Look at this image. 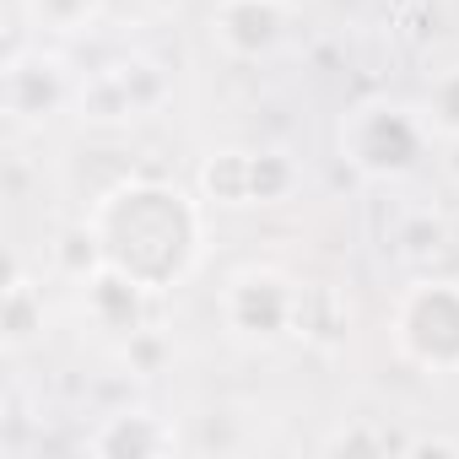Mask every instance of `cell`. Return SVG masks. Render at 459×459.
<instances>
[{"mask_svg": "<svg viewBox=\"0 0 459 459\" xmlns=\"http://www.w3.org/2000/svg\"><path fill=\"white\" fill-rule=\"evenodd\" d=\"M249 173H255V205H281V200H292L298 184H303L298 162H292L287 152H276V146L249 152Z\"/></svg>", "mask_w": 459, "mask_h": 459, "instance_id": "obj_13", "label": "cell"}, {"mask_svg": "<svg viewBox=\"0 0 459 459\" xmlns=\"http://www.w3.org/2000/svg\"><path fill=\"white\" fill-rule=\"evenodd\" d=\"M114 65H119L125 87L135 92V108H141V119H146V114H157V108L168 103V71H162L157 60H146V55H130V60H114Z\"/></svg>", "mask_w": 459, "mask_h": 459, "instance_id": "obj_16", "label": "cell"}, {"mask_svg": "<svg viewBox=\"0 0 459 459\" xmlns=\"http://www.w3.org/2000/svg\"><path fill=\"white\" fill-rule=\"evenodd\" d=\"M200 195L221 211H244L255 205V173H249V152H211L200 162Z\"/></svg>", "mask_w": 459, "mask_h": 459, "instance_id": "obj_11", "label": "cell"}, {"mask_svg": "<svg viewBox=\"0 0 459 459\" xmlns=\"http://www.w3.org/2000/svg\"><path fill=\"white\" fill-rule=\"evenodd\" d=\"M325 454H346V459L368 454V459H384V454H405V443L389 437V432L373 427V421H351V427H341V432L325 437Z\"/></svg>", "mask_w": 459, "mask_h": 459, "instance_id": "obj_17", "label": "cell"}, {"mask_svg": "<svg viewBox=\"0 0 459 459\" xmlns=\"http://www.w3.org/2000/svg\"><path fill=\"white\" fill-rule=\"evenodd\" d=\"M22 6L44 33H82L103 17L108 0H22Z\"/></svg>", "mask_w": 459, "mask_h": 459, "instance_id": "obj_14", "label": "cell"}, {"mask_svg": "<svg viewBox=\"0 0 459 459\" xmlns=\"http://www.w3.org/2000/svg\"><path fill=\"white\" fill-rule=\"evenodd\" d=\"M125 362H130L135 378H152V373H162V362H168V341H162L157 330H135V335L125 341Z\"/></svg>", "mask_w": 459, "mask_h": 459, "instance_id": "obj_20", "label": "cell"}, {"mask_svg": "<svg viewBox=\"0 0 459 459\" xmlns=\"http://www.w3.org/2000/svg\"><path fill=\"white\" fill-rule=\"evenodd\" d=\"M421 119H427V130H432V135L459 141V65H448V71H437V76H432L427 103H421Z\"/></svg>", "mask_w": 459, "mask_h": 459, "instance_id": "obj_15", "label": "cell"}, {"mask_svg": "<svg viewBox=\"0 0 459 459\" xmlns=\"http://www.w3.org/2000/svg\"><path fill=\"white\" fill-rule=\"evenodd\" d=\"M92 227L114 265L135 271L146 287L178 281L200 255V211L184 189L157 178H130L103 195Z\"/></svg>", "mask_w": 459, "mask_h": 459, "instance_id": "obj_1", "label": "cell"}, {"mask_svg": "<svg viewBox=\"0 0 459 459\" xmlns=\"http://www.w3.org/2000/svg\"><path fill=\"white\" fill-rule=\"evenodd\" d=\"M0 98H6V114H12L17 125H44V119H55L76 92H71V76H65V60H60V55L12 49L6 71H0Z\"/></svg>", "mask_w": 459, "mask_h": 459, "instance_id": "obj_5", "label": "cell"}, {"mask_svg": "<svg viewBox=\"0 0 459 459\" xmlns=\"http://www.w3.org/2000/svg\"><path fill=\"white\" fill-rule=\"evenodd\" d=\"M146 303H152V287L125 271V265H98L87 281H82V314L92 330L114 335V341H130L135 330H146Z\"/></svg>", "mask_w": 459, "mask_h": 459, "instance_id": "obj_7", "label": "cell"}, {"mask_svg": "<svg viewBox=\"0 0 459 459\" xmlns=\"http://www.w3.org/2000/svg\"><path fill=\"white\" fill-rule=\"evenodd\" d=\"M394 346L421 373H459V281H411L394 303Z\"/></svg>", "mask_w": 459, "mask_h": 459, "instance_id": "obj_3", "label": "cell"}, {"mask_svg": "<svg viewBox=\"0 0 459 459\" xmlns=\"http://www.w3.org/2000/svg\"><path fill=\"white\" fill-rule=\"evenodd\" d=\"M443 244H448V227H443L432 211H411V216L400 221V233H394V255H400V260H432Z\"/></svg>", "mask_w": 459, "mask_h": 459, "instance_id": "obj_18", "label": "cell"}, {"mask_svg": "<svg viewBox=\"0 0 459 459\" xmlns=\"http://www.w3.org/2000/svg\"><path fill=\"white\" fill-rule=\"evenodd\" d=\"M292 6L287 0H221L211 12V39L233 60H265L287 44Z\"/></svg>", "mask_w": 459, "mask_h": 459, "instance_id": "obj_6", "label": "cell"}, {"mask_svg": "<svg viewBox=\"0 0 459 459\" xmlns=\"http://www.w3.org/2000/svg\"><path fill=\"white\" fill-rule=\"evenodd\" d=\"M443 146H448V157H443V162H448V173L459 178V141H443Z\"/></svg>", "mask_w": 459, "mask_h": 459, "instance_id": "obj_22", "label": "cell"}, {"mask_svg": "<svg viewBox=\"0 0 459 459\" xmlns=\"http://www.w3.org/2000/svg\"><path fill=\"white\" fill-rule=\"evenodd\" d=\"M76 114H82L87 125H130V119H141L135 92L125 87L119 65H103V71H92V76L76 87Z\"/></svg>", "mask_w": 459, "mask_h": 459, "instance_id": "obj_10", "label": "cell"}, {"mask_svg": "<svg viewBox=\"0 0 459 459\" xmlns=\"http://www.w3.org/2000/svg\"><path fill=\"white\" fill-rule=\"evenodd\" d=\"M351 308L335 298V292H303V308H298V335H314V341H335L346 330Z\"/></svg>", "mask_w": 459, "mask_h": 459, "instance_id": "obj_19", "label": "cell"}, {"mask_svg": "<svg viewBox=\"0 0 459 459\" xmlns=\"http://www.w3.org/2000/svg\"><path fill=\"white\" fill-rule=\"evenodd\" d=\"M55 265H60V276H71V281H87L98 265H108V249H103V238H98L92 221L60 227V238H55Z\"/></svg>", "mask_w": 459, "mask_h": 459, "instance_id": "obj_12", "label": "cell"}, {"mask_svg": "<svg viewBox=\"0 0 459 459\" xmlns=\"http://www.w3.org/2000/svg\"><path fill=\"white\" fill-rule=\"evenodd\" d=\"M427 119L421 108H405V103H357L346 119H341V157L362 173V178H405L421 168L427 157Z\"/></svg>", "mask_w": 459, "mask_h": 459, "instance_id": "obj_2", "label": "cell"}, {"mask_svg": "<svg viewBox=\"0 0 459 459\" xmlns=\"http://www.w3.org/2000/svg\"><path fill=\"white\" fill-rule=\"evenodd\" d=\"M405 454H459V443H448V437H411Z\"/></svg>", "mask_w": 459, "mask_h": 459, "instance_id": "obj_21", "label": "cell"}, {"mask_svg": "<svg viewBox=\"0 0 459 459\" xmlns=\"http://www.w3.org/2000/svg\"><path fill=\"white\" fill-rule=\"evenodd\" d=\"M298 308H303V287H292L281 271L271 265H249L227 281L221 292V319L238 341H281V335H298Z\"/></svg>", "mask_w": 459, "mask_h": 459, "instance_id": "obj_4", "label": "cell"}, {"mask_svg": "<svg viewBox=\"0 0 459 459\" xmlns=\"http://www.w3.org/2000/svg\"><path fill=\"white\" fill-rule=\"evenodd\" d=\"M173 443H178V432L162 416H152V411H114L92 432L87 448L98 459H162V454H173Z\"/></svg>", "mask_w": 459, "mask_h": 459, "instance_id": "obj_8", "label": "cell"}, {"mask_svg": "<svg viewBox=\"0 0 459 459\" xmlns=\"http://www.w3.org/2000/svg\"><path fill=\"white\" fill-rule=\"evenodd\" d=\"M39 335H44V292H39L22 271H12L6 292H0V346L17 357V351H28Z\"/></svg>", "mask_w": 459, "mask_h": 459, "instance_id": "obj_9", "label": "cell"}]
</instances>
